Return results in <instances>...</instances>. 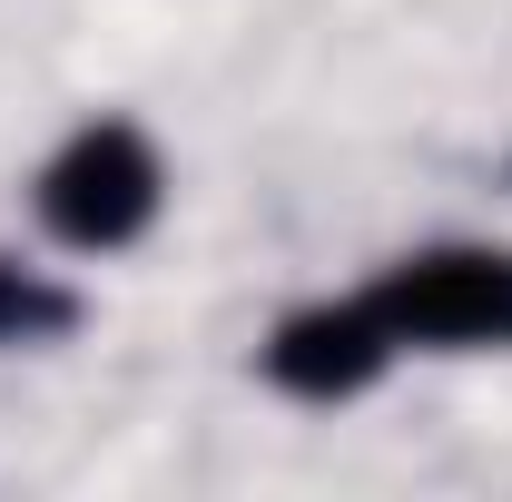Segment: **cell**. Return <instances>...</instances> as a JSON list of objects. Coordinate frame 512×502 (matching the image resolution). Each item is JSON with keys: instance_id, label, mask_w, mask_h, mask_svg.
I'll use <instances>...</instances> for the list:
<instances>
[{"instance_id": "1", "label": "cell", "mask_w": 512, "mask_h": 502, "mask_svg": "<svg viewBox=\"0 0 512 502\" xmlns=\"http://www.w3.org/2000/svg\"><path fill=\"white\" fill-rule=\"evenodd\" d=\"M158 207H168V168H158L148 128H128V119L69 128L60 148H50V168H40V227L60 247H79V256L138 247L158 227Z\"/></svg>"}, {"instance_id": "2", "label": "cell", "mask_w": 512, "mask_h": 502, "mask_svg": "<svg viewBox=\"0 0 512 502\" xmlns=\"http://www.w3.org/2000/svg\"><path fill=\"white\" fill-rule=\"evenodd\" d=\"M375 315L394 345L483 355L512 345V247H414L375 276Z\"/></svg>"}, {"instance_id": "4", "label": "cell", "mask_w": 512, "mask_h": 502, "mask_svg": "<svg viewBox=\"0 0 512 502\" xmlns=\"http://www.w3.org/2000/svg\"><path fill=\"white\" fill-rule=\"evenodd\" d=\"M69 325H79V296H69L60 276L0 256V345H60Z\"/></svg>"}, {"instance_id": "3", "label": "cell", "mask_w": 512, "mask_h": 502, "mask_svg": "<svg viewBox=\"0 0 512 502\" xmlns=\"http://www.w3.org/2000/svg\"><path fill=\"white\" fill-rule=\"evenodd\" d=\"M394 355H404V345L384 335L375 296H345V306L325 296V306H296L266 335V384L296 394V404H355Z\"/></svg>"}]
</instances>
